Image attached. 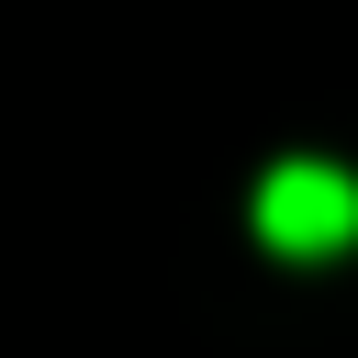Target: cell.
<instances>
[{
	"mask_svg": "<svg viewBox=\"0 0 358 358\" xmlns=\"http://www.w3.org/2000/svg\"><path fill=\"white\" fill-rule=\"evenodd\" d=\"M257 235H268L280 257H336V246H358V179L324 168V157L268 168V179H257Z\"/></svg>",
	"mask_w": 358,
	"mask_h": 358,
	"instance_id": "1",
	"label": "cell"
}]
</instances>
